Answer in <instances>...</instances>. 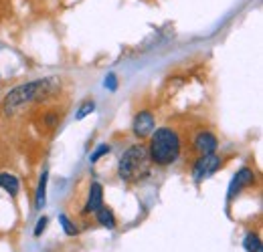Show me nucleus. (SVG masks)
I'll use <instances>...</instances> for the list:
<instances>
[{
	"mask_svg": "<svg viewBox=\"0 0 263 252\" xmlns=\"http://www.w3.org/2000/svg\"><path fill=\"white\" fill-rule=\"evenodd\" d=\"M55 89H57V79H36L31 83L18 85L4 97V113L10 115L25 105H31L39 99L49 97Z\"/></svg>",
	"mask_w": 263,
	"mask_h": 252,
	"instance_id": "1",
	"label": "nucleus"
},
{
	"mask_svg": "<svg viewBox=\"0 0 263 252\" xmlns=\"http://www.w3.org/2000/svg\"><path fill=\"white\" fill-rule=\"evenodd\" d=\"M180 135L172 127H158L150 135V145H148V156L150 161L156 165H170L180 156Z\"/></svg>",
	"mask_w": 263,
	"mask_h": 252,
	"instance_id": "2",
	"label": "nucleus"
},
{
	"mask_svg": "<svg viewBox=\"0 0 263 252\" xmlns=\"http://www.w3.org/2000/svg\"><path fill=\"white\" fill-rule=\"evenodd\" d=\"M150 172V156L148 148L142 143H136L124 152V156L118 161V174L124 182H140Z\"/></svg>",
	"mask_w": 263,
	"mask_h": 252,
	"instance_id": "3",
	"label": "nucleus"
},
{
	"mask_svg": "<svg viewBox=\"0 0 263 252\" xmlns=\"http://www.w3.org/2000/svg\"><path fill=\"white\" fill-rule=\"evenodd\" d=\"M223 165V159L219 158L217 154H206V156H198V159L193 165V178L197 182H202L204 178L213 176L219 167Z\"/></svg>",
	"mask_w": 263,
	"mask_h": 252,
	"instance_id": "4",
	"label": "nucleus"
},
{
	"mask_svg": "<svg viewBox=\"0 0 263 252\" xmlns=\"http://www.w3.org/2000/svg\"><path fill=\"white\" fill-rule=\"evenodd\" d=\"M156 129V121H154V115L150 111H140L136 113L134 121H132V131L138 139H146L152 135V131Z\"/></svg>",
	"mask_w": 263,
	"mask_h": 252,
	"instance_id": "5",
	"label": "nucleus"
},
{
	"mask_svg": "<svg viewBox=\"0 0 263 252\" xmlns=\"http://www.w3.org/2000/svg\"><path fill=\"white\" fill-rule=\"evenodd\" d=\"M255 182V174H253V170L251 167H241L235 176H233V180H231L229 184V196H227V200H233L241 190L249 188L251 184Z\"/></svg>",
	"mask_w": 263,
	"mask_h": 252,
	"instance_id": "6",
	"label": "nucleus"
},
{
	"mask_svg": "<svg viewBox=\"0 0 263 252\" xmlns=\"http://www.w3.org/2000/svg\"><path fill=\"white\" fill-rule=\"evenodd\" d=\"M193 148H195V152H197L198 156L215 154V152H217V148H219V139H217V135H215V133L204 131V129H202V131H198L197 135H195Z\"/></svg>",
	"mask_w": 263,
	"mask_h": 252,
	"instance_id": "7",
	"label": "nucleus"
},
{
	"mask_svg": "<svg viewBox=\"0 0 263 252\" xmlns=\"http://www.w3.org/2000/svg\"><path fill=\"white\" fill-rule=\"evenodd\" d=\"M101 206H103V186L99 182H93L89 186V196L83 206V214H96Z\"/></svg>",
	"mask_w": 263,
	"mask_h": 252,
	"instance_id": "8",
	"label": "nucleus"
},
{
	"mask_svg": "<svg viewBox=\"0 0 263 252\" xmlns=\"http://www.w3.org/2000/svg\"><path fill=\"white\" fill-rule=\"evenodd\" d=\"M47 178H49V172L45 170V172L41 174V182H39L36 196H34V208H36V210H43V208H45V202H47Z\"/></svg>",
	"mask_w": 263,
	"mask_h": 252,
	"instance_id": "9",
	"label": "nucleus"
},
{
	"mask_svg": "<svg viewBox=\"0 0 263 252\" xmlns=\"http://www.w3.org/2000/svg\"><path fill=\"white\" fill-rule=\"evenodd\" d=\"M96 220H98L99 226H103L107 230H114L116 228V216H114V212L107 206H101L98 212H96Z\"/></svg>",
	"mask_w": 263,
	"mask_h": 252,
	"instance_id": "10",
	"label": "nucleus"
},
{
	"mask_svg": "<svg viewBox=\"0 0 263 252\" xmlns=\"http://www.w3.org/2000/svg\"><path fill=\"white\" fill-rule=\"evenodd\" d=\"M0 188L4 190V192H8L10 196H16L18 190H21V182L12 174H0Z\"/></svg>",
	"mask_w": 263,
	"mask_h": 252,
	"instance_id": "11",
	"label": "nucleus"
},
{
	"mask_svg": "<svg viewBox=\"0 0 263 252\" xmlns=\"http://www.w3.org/2000/svg\"><path fill=\"white\" fill-rule=\"evenodd\" d=\"M243 248H245L247 252H263L259 236H257V234H253V232H249V234L243 238Z\"/></svg>",
	"mask_w": 263,
	"mask_h": 252,
	"instance_id": "12",
	"label": "nucleus"
},
{
	"mask_svg": "<svg viewBox=\"0 0 263 252\" xmlns=\"http://www.w3.org/2000/svg\"><path fill=\"white\" fill-rule=\"evenodd\" d=\"M96 111V103L93 101H85L81 107H79V111H77V115H75V119L77 121H81V119H85L89 113H93Z\"/></svg>",
	"mask_w": 263,
	"mask_h": 252,
	"instance_id": "13",
	"label": "nucleus"
},
{
	"mask_svg": "<svg viewBox=\"0 0 263 252\" xmlns=\"http://www.w3.org/2000/svg\"><path fill=\"white\" fill-rule=\"evenodd\" d=\"M59 222H61V226H63V232H65L67 236H75V234H77V228H75V224L69 220L65 214H61V216H59Z\"/></svg>",
	"mask_w": 263,
	"mask_h": 252,
	"instance_id": "14",
	"label": "nucleus"
},
{
	"mask_svg": "<svg viewBox=\"0 0 263 252\" xmlns=\"http://www.w3.org/2000/svg\"><path fill=\"white\" fill-rule=\"evenodd\" d=\"M109 152H111V148H109L107 143H101V145H99L98 150H96V152L91 154V158H89V161H91V163H96V161H98L99 158H103V156H107Z\"/></svg>",
	"mask_w": 263,
	"mask_h": 252,
	"instance_id": "15",
	"label": "nucleus"
},
{
	"mask_svg": "<svg viewBox=\"0 0 263 252\" xmlns=\"http://www.w3.org/2000/svg\"><path fill=\"white\" fill-rule=\"evenodd\" d=\"M103 85H105V89L116 91V89H118V77H116L114 73H109V75L105 77V83H103Z\"/></svg>",
	"mask_w": 263,
	"mask_h": 252,
	"instance_id": "16",
	"label": "nucleus"
},
{
	"mask_svg": "<svg viewBox=\"0 0 263 252\" xmlns=\"http://www.w3.org/2000/svg\"><path fill=\"white\" fill-rule=\"evenodd\" d=\"M57 119H59V115H57L55 111H49V113H47V117H45V125L51 129V127L57 125Z\"/></svg>",
	"mask_w": 263,
	"mask_h": 252,
	"instance_id": "17",
	"label": "nucleus"
},
{
	"mask_svg": "<svg viewBox=\"0 0 263 252\" xmlns=\"http://www.w3.org/2000/svg\"><path fill=\"white\" fill-rule=\"evenodd\" d=\"M47 216H41V218H39V222H36V228H34V236H41V234H43V230H45V228H47Z\"/></svg>",
	"mask_w": 263,
	"mask_h": 252,
	"instance_id": "18",
	"label": "nucleus"
}]
</instances>
